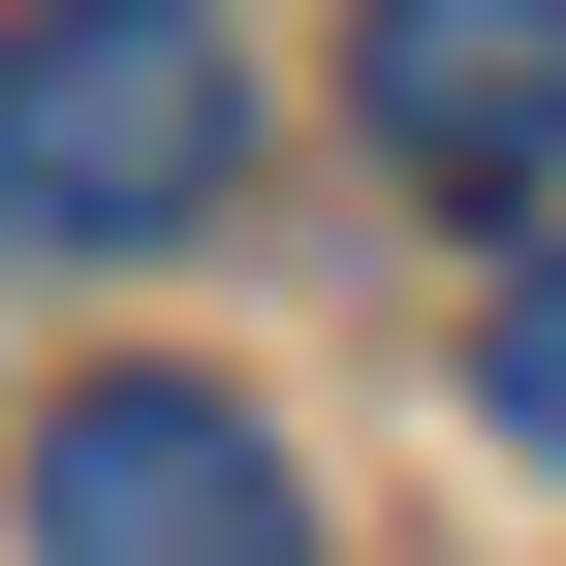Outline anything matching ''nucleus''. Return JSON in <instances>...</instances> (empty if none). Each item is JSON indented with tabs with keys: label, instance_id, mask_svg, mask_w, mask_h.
Instances as JSON below:
<instances>
[{
	"label": "nucleus",
	"instance_id": "1",
	"mask_svg": "<svg viewBox=\"0 0 566 566\" xmlns=\"http://www.w3.org/2000/svg\"><path fill=\"white\" fill-rule=\"evenodd\" d=\"M252 158V32L221 0H0V221L32 252H158Z\"/></svg>",
	"mask_w": 566,
	"mask_h": 566
},
{
	"label": "nucleus",
	"instance_id": "2",
	"mask_svg": "<svg viewBox=\"0 0 566 566\" xmlns=\"http://www.w3.org/2000/svg\"><path fill=\"white\" fill-rule=\"evenodd\" d=\"M32 566H315V472L252 441V378H63L32 409Z\"/></svg>",
	"mask_w": 566,
	"mask_h": 566
},
{
	"label": "nucleus",
	"instance_id": "3",
	"mask_svg": "<svg viewBox=\"0 0 566 566\" xmlns=\"http://www.w3.org/2000/svg\"><path fill=\"white\" fill-rule=\"evenodd\" d=\"M346 126H378L409 189H472V221L566 189V0H378V32H346Z\"/></svg>",
	"mask_w": 566,
	"mask_h": 566
},
{
	"label": "nucleus",
	"instance_id": "4",
	"mask_svg": "<svg viewBox=\"0 0 566 566\" xmlns=\"http://www.w3.org/2000/svg\"><path fill=\"white\" fill-rule=\"evenodd\" d=\"M472 409H504V441H535V472H566V252H535V283H504V315H472Z\"/></svg>",
	"mask_w": 566,
	"mask_h": 566
}]
</instances>
